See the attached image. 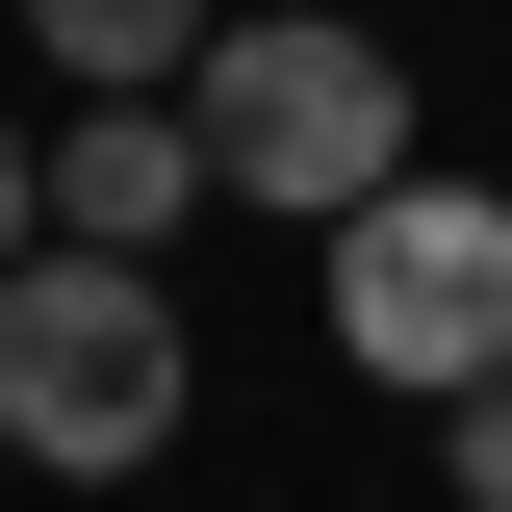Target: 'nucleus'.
I'll return each instance as SVG.
<instances>
[{"mask_svg":"<svg viewBox=\"0 0 512 512\" xmlns=\"http://www.w3.org/2000/svg\"><path fill=\"white\" fill-rule=\"evenodd\" d=\"M154 436H180V282L103 256V231H26V256H0V461L128 487Z\"/></svg>","mask_w":512,"mask_h":512,"instance_id":"f257e3e1","label":"nucleus"},{"mask_svg":"<svg viewBox=\"0 0 512 512\" xmlns=\"http://www.w3.org/2000/svg\"><path fill=\"white\" fill-rule=\"evenodd\" d=\"M180 128H205V180H231V205L333 231L359 180H410V52L333 26V0H256V26H205V52H180Z\"/></svg>","mask_w":512,"mask_h":512,"instance_id":"f03ea898","label":"nucleus"},{"mask_svg":"<svg viewBox=\"0 0 512 512\" xmlns=\"http://www.w3.org/2000/svg\"><path fill=\"white\" fill-rule=\"evenodd\" d=\"M308 256H333V359L410 384V410H461V384L512 359V205L487 180H359Z\"/></svg>","mask_w":512,"mask_h":512,"instance_id":"7ed1b4c3","label":"nucleus"},{"mask_svg":"<svg viewBox=\"0 0 512 512\" xmlns=\"http://www.w3.org/2000/svg\"><path fill=\"white\" fill-rule=\"evenodd\" d=\"M205 128H180V77H77V128H52V231H103V256H180L205 231Z\"/></svg>","mask_w":512,"mask_h":512,"instance_id":"20e7f679","label":"nucleus"},{"mask_svg":"<svg viewBox=\"0 0 512 512\" xmlns=\"http://www.w3.org/2000/svg\"><path fill=\"white\" fill-rule=\"evenodd\" d=\"M26 26H52V77H180L231 0H26Z\"/></svg>","mask_w":512,"mask_h":512,"instance_id":"39448f33","label":"nucleus"},{"mask_svg":"<svg viewBox=\"0 0 512 512\" xmlns=\"http://www.w3.org/2000/svg\"><path fill=\"white\" fill-rule=\"evenodd\" d=\"M436 461H461V512H512V359H487V384L436 410Z\"/></svg>","mask_w":512,"mask_h":512,"instance_id":"423d86ee","label":"nucleus"},{"mask_svg":"<svg viewBox=\"0 0 512 512\" xmlns=\"http://www.w3.org/2000/svg\"><path fill=\"white\" fill-rule=\"evenodd\" d=\"M26 231H52V154H26V128H0V256H26Z\"/></svg>","mask_w":512,"mask_h":512,"instance_id":"0eeeda50","label":"nucleus"}]
</instances>
